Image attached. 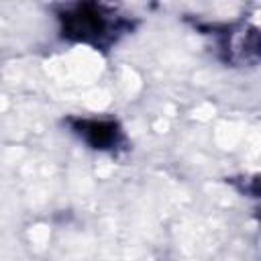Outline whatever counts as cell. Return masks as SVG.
I'll return each mask as SVG.
<instances>
[{
	"instance_id": "cell-1",
	"label": "cell",
	"mask_w": 261,
	"mask_h": 261,
	"mask_svg": "<svg viewBox=\"0 0 261 261\" xmlns=\"http://www.w3.org/2000/svg\"><path fill=\"white\" fill-rule=\"evenodd\" d=\"M100 6L94 4H80L67 10L61 20H63V33L75 41L84 43H100L110 37L114 22L108 18Z\"/></svg>"
},
{
	"instance_id": "cell-2",
	"label": "cell",
	"mask_w": 261,
	"mask_h": 261,
	"mask_svg": "<svg viewBox=\"0 0 261 261\" xmlns=\"http://www.w3.org/2000/svg\"><path fill=\"white\" fill-rule=\"evenodd\" d=\"M75 133L94 149H112L120 141L118 124L112 120H80Z\"/></svg>"
}]
</instances>
